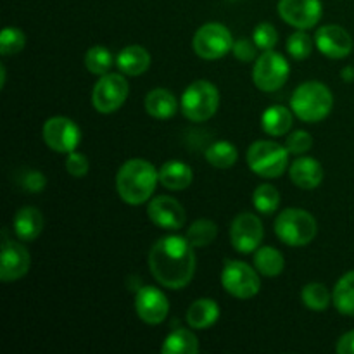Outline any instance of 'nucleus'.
Instances as JSON below:
<instances>
[{
    "mask_svg": "<svg viewBox=\"0 0 354 354\" xmlns=\"http://www.w3.org/2000/svg\"><path fill=\"white\" fill-rule=\"evenodd\" d=\"M189 239L165 235L149 251V270L159 286L171 290L185 289L196 275V251Z\"/></svg>",
    "mask_w": 354,
    "mask_h": 354,
    "instance_id": "obj_1",
    "label": "nucleus"
},
{
    "mask_svg": "<svg viewBox=\"0 0 354 354\" xmlns=\"http://www.w3.org/2000/svg\"><path fill=\"white\" fill-rule=\"evenodd\" d=\"M159 183V169L151 161L133 158L124 161L116 173V190L128 206H140L152 199Z\"/></svg>",
    "mask_w": 354,
    "mask_h": 354,
    "instance_id": "obj_2",
    "label": "nucleus"
},
{
    "mask_svg": "<svg viewBox=\"0 0 354 354\" xmlns=\"http://www.w3.org/2000/svg\"><path fill=\"white\" fill-rule=\"evenodd\" d=\"M290 109L304 123H320L334 109V95L322 82H304L290 97Z\"/></svg>",
    "mask_w": 354,
    "mask_h": 354,
    "instance_id": "obj_3",
    "label": "nucleus"
},
{
    "mask_svg": "<svg viewBox=\"0 0 354 354\" xmlns=\"http://www.w3.org/2000/svg\"><path fill=\"white\" fill-rule=\"evenodd\" d=\"M275 235L289 248H304L311 244L318 234V223L313 214L299 207L283 209L277 216Z\"/></svg>",
    "mask_w": 354,
    "mask_h": 354,
    "instance_id": "obj_4",
    "label": "nucleus"
},
{
    "mask_svg": "<svg viewBox=\"0 0 354 354\" xmlns=\"http://www.w3.org/2000/svg\"><path fill=\"white\" fill-rule=\"evenodd\" d=\"M220 106V92L216 85L207 80H197L190 83L182 93L180 109L192 123H204L216 114Z\"/></svg>",
    "mask_w": 354,
    "mask_h": 354,
    "instance_id": "obj_5",
    "label": "nucleus"
},
{
    "mask_svg": "<svg viewBox=\"0 0 354 354\" xmlns=\"http://www.w3.org/2000/svg\"><path fill=\"white\" fill-rule=\"evenodd\" d=\"M248 166L261 178H279L289 171V151L273 140H256L248 149Z\"/></svg>",
    "mask_w": 354,
    "mask_h": 354,
    "instance_id": "obj_6",
    "label": "nucleus"
},
{
    "mask_svg": "<svg viewBox=\"0 0 354 354\" xmlns=\"http://www.w3.org/2000/svg\"><path fill=\"white\" fill-rule=\"evenodd\" d=\"M221 286L235 299H252L261 290V275L248 263L227 259L221 270Z\"/></svg>",
    "mask_w": 354,
    "mask_h": 354,
    "instance_id": "obj_7",
    "label": "nucleus"
},
{
    "mask_svg": "<svg viewBox=\"0 0 354 354\" xmlns=\"http://www.w3.org/2000/svg\"><path fill=\"white\" fill-rule=\"evenodd\" d=\"M234 35L225 24L206 23L196 31L192 38V48L201 59L206 61H216L230 54L234 48Z\"/></svg>",
    "mask_w": 354,
    "mask_h": 354,
    "instance_id": "obj_8",
    "label": "nucleus"
},
{
    "mask_svg": "<svg viewBox=\"0 0 354 354\" xmlns=\"http://www.w3.org/2000/svg\"><path fill=\"white\" fill-rule=\"evenodd\" d=\"M290 75L289 61L275 50H263L252 68V82L261 92H277Z\"/></svg>",
    "mask_w": 354,
    "mask_h": 354,
    "instance_id": "obj_9",
    "label": "nucleus"
},
{
    "mask_svg": "<svg viewBox=\"0 0 354 354\" xmlns=\"http://www.w3.org/2000/svg\"><path fill=\"white\" fill-rule=\"evenodd\" d=\"M130 95V85L123 73H107L95 82L92 90V106L97 113L111 114L123 107Z\"/></svg>",
    "mask_w": 354,
    "mask_h": 354,
    "instance_id": "obj_10",
    "label": "nucleus"
},
{
    "mask_svg": "<svg viewBox=\"0 0 354 354\" xmlns=\"http://www.w3.org/2000/svg\"><path fill=\"white\" fill-rule=\"evenodd\" d=\"M41 137L50 151L59 152V154H69L78 149L80 142H82V130L71 118L52 116L44 123Z\"/></svg>",
    "mask_w": 354,
    "mask_h": 354,
    "instance_id": "obj_11",
    "label": "nucleus"
},
{
    "mask_svg": "<svg viewBox=\"0 0 354 354\" xmlns=\"http://www.w3.org/2000/svg\"><path fill=\"white\" fill-rule=\"evenodd\" d=\"M265 237L261 218L252 213H241L230 225V244L241 254L254 252Z\"/></svg>",
    "mask_w": 354,
    "mask_h": 354,
    "instance_id": "obj_12",
    "label": "nucleus"
},
{
    "mask_svg": "<svg viewBox=\"0 0 354 354\" xmlns=\"http://www.w3.org/2000/svg\"><path fill=\"white\" fill-rule=\"evenodd\" d=\"M31 266V254L23 241L17 242L7 239L2 234V254H0V280L2 282H16L28 275Z\"/></svg>",
    "mask_w": 354,
    "mask_h": 354,
    "instance_id": "obj_13",
    "label": "nucleus"
},
{
    "mask_svg": "<svg viewBox=\"0 0 354 354\" xmlns=\"http://www.w3.org/2000/svg\"><path fill=\"white\" fill-rule=\"evenodd\" d=\"M279 14L289 26L296 30H311L322 19L320 0H279Z\"/></svg>",
    "mask_w": 354,
    "mask_h": 354,
    "instance_id": "obj_14",
    "label": "nucleus"
},
{
    "mask_svg": "<svg viewBox=\"0 0 354 354\" xmlns=\"http://www.w3.org/2000/svg\"><path fill=\"white\" fill-rule=\"evenodd\" d=\"M135 313L144 324L161 325L169 313L168 297L154 286L140 287L135 294Z\"/></svg>",
    "mask_w": 354,
    "mask_h": 354,
    "instance_id": "obj_15",
    "label": "nucleus"
},
{
    "mask_svg": "<svg viewBox=\"0 0 354 354\" xmlns=\"http://www.w3.org/2000/svg\"><path fill=\"white\" fill-rule=\"evenodd\" d=\"M147 216L162 230H180L187 221L185 207L171 196L152 197L147 203Z\"/></svg>",
    "mask_w": 354,
    "mask_h": 354,
    "instance_id": "obj_16",
    "label": "nucleus"
},
{
    "mask_svg": "<svg viewBox=\"0 0 354 354\" xmlns=\"http://www.w3.org/2000/svg\"><path fill=\"white\" fill-rule=\"evenodd\" d=\"M315 45L328 59H344L353 52V38L339 24H324L315 33Z\"/></svg>",
    "mask_w": 354,
    "mask_h": 354,
    "instance_id": "obj_17",
    "label": "nucleus"
},
{
    "mask_svg": "<svg viewBox=\"0 0 354 354\" xmlns=\"http://www.w3.org/2000/svg\"><path fill=\"white\" fill-rule=\"evenodd\" d=\"M324 166L318 159L310 156H299L289 166V178L303 190H313L324 182Z\"/></svg>",
    "mask_w": 354,
    "mask_h": 354,
    "instance_id": "obj_18",
    "label": "nucleus"
},
{
    "mask_svg": "<svg viewBox=\"0 0 354 354\" xmlns=\"http://www.w3.org/2000/svg\"><path fill=\"white\" fill-rule=\"evenodd\" d=\"M145 111L151 118L159 121L171 120L180 109V102L175 97V93L168 88H152L145 95Z\"/></svg>",
    "mask_w": 354,
    "mask_h": 354,
    "instance_id": "obj_19",
    "label": "nucleus"
},
{
    "mask_svg": "<svg viewBox=\"0 0 354 354\" xmlns=\"http://www.w3.org/2000/svg\"><path fill=\"white\" fill-rule=\"evenodd\" d=\"M220 304L216 301L211 299V297H201L190 304L185 320L187 325L194 330H206L220 320Z\"/></svg>",
    "mask_w": 354,
    "mask_h": 354,
    "instance_id": "obj_20",
    "label": "nucleus"
},
{
    "mask_svg": "<svg viewBox=\"0 0 354 354\" xmlns=\"http://www.w3.org/2000/svg\"><path fill=\"white\" fill-rule=\"evenodd\" d=\"M14 234L19 241L31 242L40 237L44 232V214L33 206H24L14 214L12 220Z\"/></svg>",
    "mask_w": 354,
    "mask_h": 354,
    "instance_id": "obj_21",
    "label": "nucleus"
},
{
    "mask_svg": "<svg viewBox=\"0 0 354 354\" xmlns=\"http://www.w3.org/2000/svg\"><path fill=\"white\" fill-rule=\"evenodd\" d=\"M152 57L142 45H128L116 55V68L124 76H140L151 68Z\"/></svg>",
    "mask_w": 354,
    "mask_h": 354,
    "instance_id": "obj_22",
    "label": "nucleus"
},
{
    "mask_svg": "<svg viewBox=\"0 0 354 354\" xmlns=\"http://www.w3.org/2000/svg\"><path fill=\"white\" fill-rule=\"evenodd\" d=\"M194 182V171L187 162L178 161V159H171L166 161L165 165L159 168V183L165 189L173 190V192H182V190L189 189Z\"/></svg>",
    "mask_w": 354,
    "mask_h": 354,
    "instance_id": "obj_23",
    "label": "nucleus"
},
{
    "mask_svg": "<svg viewBox=\"0 0 354 354\" xmlns=\"http://www.w3.org/2000/svg\"><path fill=\"white\" fill-rule=\"evenodd\" d=\"M294 123L292 109L286 106H270L261 114V128L270 137H283L290 131Z\"/></svg>",
    "mask_w": 354,
    "mask_h": 354,
    "instance_id": "obj_24",
    "label": "nucleus"
},
{
    "mask_svg": "<svg viewBox=\"0 0 354 354\" xmlns=\"http://www.w3.org/2000/svg\"><path fill=\"white\" fill-rule=\"evenodd\" d=\"M199 351V339L194 334V328H175L166 335L161 346L162 354H197Z\"/></svg>",
    "mask_w": 354,
    "mask_h": 354,
    "instance_id": "obj_25",
    "label": "nucleus"
},
{
    "mask_svg": "<svg viewBox=\"0 0 354 354\" xmlns=\"http://www.w3.org/2000/svg\"><path fill=\"white\" fill-rule=\"evenodd\" d=\"M254 268L261 277L275 279V277L282 275L283 268H286V258L279 249L272 248V245H259L254 251Z\"/></svg>",
    "mask_w": 354,
    "mask_h": 354,
    "instance_id": "obj_26",
    "label": "nucleus"
},
{
    "mask_svg": "<svg viewBox=\"0 0 354 354\" xmlns=\"http://www.w3.org/2000/svg\"><path fill=\"white\" fill-rule=\"evenodd\" d=\"M332 304L344 317H354V270L337 280L332 290Z\"/></svg>",
    "mask_w": 354,
    "mask_h": 354,
    "instance_id": "obj_27",
    "label": "nucleus"
},
{
    "mask_svg": "<svg viewBox=\"0 0 354 354\" xmlns=\"http://www.w3.org/2000/svg\"><path fill=\"white\" fill-rule=\"evenodd\" d=\"M204 156H206V161L209 162L211 166L220 169L232 168L239 159L237 147L228 140L213 142V144L206 149Z\"/></svg>",
    "mask_w": 354,
    "mask_h": 354,
    "instance_id": "obj_28",
    "label": "nucleus"
},
{
    "mask_svg": "<svg viewBox=\"0 0 354 354\" xmlns=\"http://www.w3.org/2000/svg\"><path fill=\"white\" fill-rule=\"evenodd\" d=\"M85 68L88 69V73L95 76H102L111 73V68L116 64V59H114L113 52L109 50L104 45H93L86 50L85 54Z\"/></svg>",
    "mask_w": 354,
    "mask_h": 354,
    "instance_id": "obj_29",
    "label": "nucleus"
},
{
    "mask_svg": "<svg viewBox=\"0 0 354 354\" xmlns=\"http://www.w3.org/2000/svg\"><path fill=\"white\" fill-rule=\"evenodd\" d=\"M301 301L311 311H325L332 303V294L324 283L310 282L301 290Z\"/></svg>",
    "mask_w": 354,
    "mask_h": 354,
    "instance_id": "obj_30",
    "label": "nucleus"
},
{
    "mask_svg": "<svg viewBox=\"0 0 354 354\" xmlns=\"http://www.w3.org/2000/svg\"><path fill=\"white\" fill-rule=\"evenodd\" d=\"M218 235V225L214 221L206 220V218H201V220L194 221L192 225L187 230L185 237L189 239L190 244L194 248H207L214 242Z\"/></svg>",
    "mask_w": 354,
    "mask_h": 354,
    "instance_id": "obj_31",
    "label": "nucleus"
},
{
    "mask_svg": "<svg viewBox=\"0 0 354 354\" xmlns=\"http://www.w3.org/2000/svg\"><path fill=\"white\" fill-rule=\"evenodd\" d=\"M252 204L261 214H273L280 206V192L270 183H261L252 192Z\"/></svg>",
    "mask_w": 354,
    "mask_h": 354,
    "instance_id": "obj_32",
    "label": "nucleus"
},
{
    "mask_svg": "<svg viewBox=\"0 0 354 354\" xmlns=\"http://www.w3.org/2000/svg\"><path fill=\"white\" fill-rule=\"evenodd\" d=\"M24 47H26V35L23 30L14 26L3 28L0 33V54L3 57L19 54Z\"/></svg>",
    "mask_w": 354,
    "mask_h": 354,
    "instance_id": "obj_33",
    "label": "nucleus"
},
{
    "mask_svg": "<svg viewBox=\"0 0 354 354\" xmlns=\"http://www.w3.org/2000/svg\"><path fill=\"white\" fill-rule=\"evenodd\" d=\"M286 47L290 57L296 59V61H304V59L310 57L311 52H313L315 40L304 30H297L296 33H292L287 38Z\"/></svg>",
    "mask_w": 354,
    "mask_h": 354,
    "instance_id": "obj_34",
    "label": "nucleus"
},
{
    "mask_svg": "<svg viewBox=\"0 0 354 354\" xmlns=\"http://www.w3.org/2000/svg\"><path fill=\"white\" fill-rule=\"evenodd\" d=\"M252 40L259 50H273L279 41V31L272 23H259L252 31Z\"/></svg>",
    "mask_w": 354,
    "mask_h": 354,
    "instance_id": "obj_35",
    "label": "nucleus"
},
{
    "mask_svg": "<svg viewBox=\"0 0 354 354\" xmlns=\"http://www.w3.org/2000/svg\"><path fill=\"white\" fill-rule=\"evenodd\" d=\"M64 168L73 178H85L90 171V162L83 152L73 151L69 154H66Z\"/></svg>",
    "mask_w": 354,
    "mask_h": 354,
    "instance_id": "obj_36",
    "label": "nucleus"
},
{
    "mask_svg": "<svg viewBox=\"0 0 354 354\" xmlns=\"http://www.w3.org/2000/svg\"><path fill=\"white\" fill-rule=\"evenodd\" d=\"M286 147L289 154L304 156L311 147H313V137L304 130H296L290 133L286 140Z\"/></svg>",
    "mask_w": 354,
    "mask_h": 354,
    "instance_id": "obj_37",
    "label": "nucleus"
},
{
    "mask_svg": "<svg viewBox=\"0 0 354 354\" xmlns=\"http://www.w3.org/2000/svg\"><path fill=\"white\" fill-rule=\"evenodd\" d=\"M19 185L23 187L26 192L30 194H40L44 192L47 187V178L41 171L38 169H24L23 175L19 178Z\"/></svg>",
    "mask_w": 354,
    "mask_h": 354,
    "instance_id": "obj_38",
    "label": "nucleus"
},
{
    "mask_svg": "<svg viewBox=\"0 0 354 354\" xmlns=\"http://www.w3.org/2000/svg\"><path fill=\"white\" fill-rule=\"evenodd\" d=\"M258 45L254 44V40H249V38H239L235 40L234 48H232V54L235 55V59H239L241 62H251L258 59Z\"/></svg>",
    "mask_w": 354,
    "mask_h": 354,
    "instance_id": "obj_39",
    "label": "nucleus"
},
{
    "mask_svg": "<svg viewBox=\"0 0 354 354\" xmlns=\"http://www.w3.org/2000/svg\"><path fill=\"white\" fill-rule=\"evenodd\" d=\"M335 351L339 354H354V330L346 332L344 335L339 337Z\"/></svg>",
    "mask_w": 354,
    "mask_h": 354,
    "instance_id": "obj_40",
    "label": "nucleus"
},
{
    "mask_svg": "<svg viewBox=\"0 0 354 354\" xmlns=\"http://www.w3.org/2000/svg\"><path fill=\"white\" fill-rule=\"evenodd\" d=\"M341 78L344 80L346 83L354 82V68H353V66H346V68H342Z\"/></svg>",
    "mask_w": 354,
    "mask_h": 354,
    "instance_id": "obj_41",
    "label": "nucleus"
},
{
    "mask_svg": "<svg viewBox=\"0 0 354 354\" xmlns=\"http://www.w3.org/2000/svg\"><path fill=\"white\" fill-rule=\"evenodd\" d=\"M6 80H7V71H6V66H0V86H6Z\"/></svg>",
    "mask_w": 354,
    "mask_h": 354,
    "instance_id": "obj_42",
    "label": "nucleus"
}]
</instances>
